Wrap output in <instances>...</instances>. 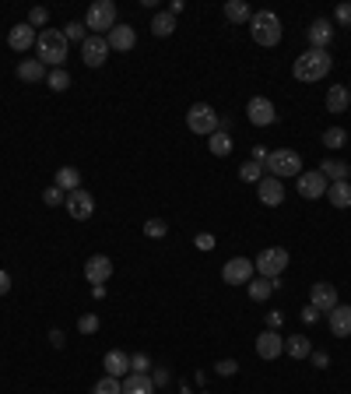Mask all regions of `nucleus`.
<instances>
[{
    "label": "nucleus",
    "mask_w": 351,
    "mask_h": 394,
    "mask_svg": "<svg viewBox=\"0 0 351 394\" xmlns=\"http://www.w3.org/2000/svg\"><path fill=\"white\" fill-rule=\"evenodd\" d=\"M299 197H306V201H316V197H323L327 194V180H323V173H320V169H302V173H299Z\"/></svg>",
    "instance_id": "9"
},
{
    "label": "nucleus",
    "mask_w": 351,
    "mask_h": 394,
    "mask_svg": "<svg viewBox=\"0 0 351 394\" xmlns=\"http://www.w3.org/2000/svg\"><path fill=\"white\" fill-rule=\"evenodd\" d=\"M46 81H49L53 92H67V88H71V74H67L64 67H53V71L46 74Z\"/></svg>",
    "instance_id": "34"
},
{
    "label": "nucleus",
    "mask_w": 351,
    "mask_h": 394,
    "mask_svg": "<svg viewBox=\"0 0 351 394\" xmlns=\"http://www.w3.org/2000/svg\"><path fill=\"white\" fill-rule=\"evenodd\" d=\"M246 117H250V124H253V127H271V124L277 120V109H274V102H271V99L253 95V99L246 102Z\"/></svg>",
    "instance_id": "8"
},
{
    "label": "nucleus",
    "mask_w": 351,
    "mask_h": 394,
    "mask_svg": "<svg viewBox=\"0 0 351 394\" xmlns=\"http://www.w3.org/2000/svg\"><path fill=\"white\" fill-rule=\"evenodd\" d=\"M194 243H197L200 250H214V236H211V233H200V236H197Z\"/></svg>",
    "instance_id": "46"
},
{
    "label": "nucleus",
    "mask_w": 351,
    "mask_h": 394,
    "mask_svg": "<svg viewBox=\"0 0 351 394\" xmlns=\"http://www.w3.org/2000/svg\"><path fill=\"white\" fill-rule=\"evenodd\" d=\"M327 320H330V334L334 338H348L351 334V306H334L330 313H327Z\"/></svg>",
    "instance_id": "21"
},
{
    "label": "nucleus",
    "mask_w": 351,
    "mask_h": 394,
    "mask_svg": "<svg viewBox=\"0 0 351 394\" xmlns=\"http://www.w3.org/2000/svg\"><path fill=\"white\" fill-rule=\"evenodd\" d=\"M35 28L28 25V22H22V25H15V28H8V46L15 49V53H25V49H32L35 46Z\"/></svg>",
    "instance_id": "15"
},
{
    "label": "nucleus",
    "mask_w": 351,
    "mask_h": 394,
    "mask_svg": "<svg viewBox=\"0 0 351 394\" xmlns=\"http://www.w3.org/2000/svg\"><path fill=\"white\" fill-rule=\"evenodd\" d=\"M64 204H67V215H71L74 222H85V218H92V215H95V197H92L85 187L71 190Z\"/></svg>",
    "instance_id": "10"
},
{
    "label": "nucleus",
    "mask_w": 351,
    "mask_h": 394,
    "mask_svg": "<svg viewBox=\"0 0 351 394\" xmlns=\"http://www.w3.org/2000/svg\"><path fill=\"white\" fill-rule=\"evenodd\" d=\"M105 42H109V49L127 53V49H134V46H137V32H134L130 25H116V28L105 35Z\"/></svg>",
    "instance_id": "19"
},
{
    "label": "nucleus",
    "mask_w": 351,
    "mask_h": 394,
    "mask_svg": "<svg viewBox=\"0 0 351 394\" xmlns=\"http://www.w3.org/2000/svg\"><path fill=\"white\" fill-rule=\"evenodd\" d=\"M323 145H327V148H344V145H348L344 127H330V131H323Z\"/></svg>",
    "instance_id": "36"
},
{
    "label": "nucleus",
    "mask_w": 351,
    "mask_h": 394,
    "mask_svg": "<svg viewBox=\"0 0 351 394\" xmlns=\"http://www.w3.org/2000/svg\"><path fill=\"white\" fill-rule=\"evenodd\" d=\"M309 49H327L330 46V39H334V25L327 22V18H316L313 25H309Z\"/></svg>",
    "instance_id": "20"
},
{
    "label": "nucleus",
    "mask_w": 351,
    "mask_h": 394,
    "mask_svg": "<svg viewBox=\"0 0 351 394\" xmlns=\"http://www.w3.org/2000/svg\"><path fill=\"white\" fill-rule=\"evenodd\" d=\"M92 394H123V380H116V377H102V380H95Z\"/></svg>",
    "instance_id": "35"
},
{
    "label": "nucleus",
    "mask_w": 351,
    "mask_h": 394,
    "mask_svg": "<svg viewBox=\"0 0 351 394\" xmlns=\"http://www.w3.org/2000/svg\"><path fill=\"white\" fill-rule=\"evenodd\" d=\"M348 106H351L348 85H330L327 88V113H348Z\"/></svg>",
    "instance_id": "23"
},
{
    "label": "nucleus",
    "mask_w": 351,
    "mask_h": 394,
    "mask_svg": "<svg viewBox=\"0 0 351 394\" xmlns=\"http://www.w3.org/2000/svg\"><path fill=\"white\" fill-rule=\"evenodd\" d=\"M42 201H46V204H49V208H60V204H64V201H67V194H64V190H60V187H49V190H46V194H42Z\"/></svg>",
    "instance_id": "40"
},
{
    "label": "nucleus",
    "mask_w": 351,
    "mask_h": 394,
    "mask_svg": "<svg viewBox=\"0 0 351 394\" xmlns=\"http://www.w3.org/2000/svg\"><path fill=\"white\" fill-rule=\"evenodd\" d=\"M327 197H330L334 208H351V183H330Z\"/></svg>",
    "instance_id": "32"
},
{
    "label": "nucleus",
    "mask_w": 351,
    "mask_h": 394,
    "mask_svg": "<svg viewBox=\"0 0 351 394\" xmlns=\"http://www.w3.org/2000/svg\"><path fill=\"white\" fill-rule=\"evenodd\" d=\"M281 320H284L281 313H267V324H271V331H277V327H281Z\"/></svg>",
    "instance_id": "50"
},
{
    "label": "nucleus",
    "mask_w": 351,
    "mask_h": 394,
    "mask_svg": "<svg viewBox=\"0 0 351 394\" xmlns=\"http://www.w3.org/2000/svg\"><path fill=\"white\" fill-rule=\"evenodd\" d=\"M284 268H288V250L284 247H267L253 261V271H260V278H281Z\"/></svg>",
    "instance_id": "7"
},
{
    "label": "nucleus",
    "mask_w": 351,
    "mask_h": 394,
    "mask_svg": "<svg viewBox=\"0 0 351 394\" xmlns=\"http://www.w3.org/2000/svg\"><path fill=\"white\" fill-rule=\"evenodd\" d=\"M267 155H271L267 148H260V145L253 148V162H260V165H264V162H267Z\"/></svg>",
    "instance_id": "48"
},
{
    "label": "nucleus",
    "mask_w": 351,
    "mask_h": 394,
    "mask_svg": "<svg viewBox=\"0 0 351 394\" xmlns=\"http://www.w3.org/2000/svg\"><path fill=\"white\" fill-rule=\"evenodd\" d=\"M316 313H320V310H316V306L309 303V306L302 310V320H306V324H313V320H316Z\"/></svg>",
    "instance_id": "49"
},
{
    "label": "nucleus",
    "mask_w": 351,
    "mask_h": 394,
    "mask_svg": "<svg viewBox=\"0 0 351 394\" xmlns=\"http://www.w3.org/2000/svg\"><path fill=\"white\" fill-rule=\"evenodd\" d=\"M225 18L232 22V25H250V18H253V11H250V4H246V0H228V4H225Z\"/></svg>",
    "instance_id": "28"
},
{
    "label": "nucleus",
    "mask_w": 351,
    "mask_h": 394,
    "mask_svg": "<svg viewBox=\"0 0 351 394\" xmlns=\"http://www.w3.org/2000/svg\"><path fill=\"white\" fill-rule=\"evenodd\" d=\"M313 363H316V366H320V370H323V366H327V363H330V356H327V352H316V356H313Z\"/></svg>",
    "instance_id": "52"
},
{
    "label": "nucleus",
    "mask_w": 351,
    "mask_h": 394,
    "mask_svg": "<svg viewBox=\"0 0 351 394\" xmlns=\"http://www.w3.org/2000/svg\"><path fill=\"white\" fill-rule=\"evenodd\" d=\"M35 46H39V60H42L46 67H64L67 49H71V42H67L64 32H56V28H42L39 39H35Z\"/></svg>",
    "instance_id": "2"
},
{
    "label": "nucleus",
    "mask_w": 351,
    "mask_h": 394,
    "mask_svg": "<svg viewBox=\"0 0 351 394\" xmlns=\"http://www.w3.org/2000/svg\"><path fill=\"white\" fill-rule=\"evenodd\" d=\"M264 169H271L274 180H288V177L299 180V173H302V158H299V151H291V148H274V151L267 155Z\"/></svg>",
    "instance_id": "3"
},
{
    "label": "nucleus",
    "mask_w": 351,
    "mask_h": 394,
    "mask_svg": "<svg viewBox=\"0 0 351 394\" xmlns=\"http://www.w3.org/2000/svg\"><path fill=\"white\" fill-rule=\"evenodd\" d=\"M78 331H81V334H95V331H99V317H95V313H85V317L78 320Z\"/></svg>",
    "instance_id": "41"
},
{
    "label": "nucleus",
    "mask_w": 351,
    "mask_h": 394,
    "mask_svg": "<svg viewBox=\"0 0 351 394\" xmlns=\"http://www.w3.org/2000/svg\"><path fill=\"white\" fill-rule=\"evenodd\" d=\"M221 278L228 281V286H250L253 281V261L250 257H232L221 268Z\"/></svg>",
    "instance_id": "11"
},
{
    "label": "nucleus",
    "mask_w": 351,
    "mask_h": 394,
    "mask_svg": "<svg viewBox=\"0 0 351 394\" xmlns=\"http://www.w3.org/2000/svg\"><path fill=\"white\" fill-rule=\"evenodd\" d=\"M187 127L194 131V134H200V138H211L218 127H221V117L207 106V102H194L190 109H187Z\"/></svg>",
    "instance_id": "5"
},
{
    "label": "nucleus",
    "mask_w": 351,
    "mask_h": 394,
    "mask_svg": "<svg viewBox=\"0 0 351 394\" xmlns=\"http://www.w3.org/2000/svg\"><path fill=\"white\" fill-rule=\"evenodd\" d=\"M232 145H236V141H232V134H228L225 127H218V131L207 138V148H211V155H218V158L232 155Z\"/></svg>",
    "instance_id": "27"
},
{
    "label": "nucleus",
    "mask_w": 351,
    "mask_h": 394,
    "mask_svg": "<svg viewBox=\"0 0 351 394\" xmlns=\"http://www.w3.org/2000/svg\"><path fill=\"white\" fill-rule=\"evenodd\" d=\"M334 18H337L344 28H351V4H341V8L334 11Z\"/></svg>",
    "instance_id": "44"
},
{
    "label": "nucleus",
    "mask_w": 351,
    "mask_h": 394,
    "mask_svg": "<svg viewBox=\"0 0 351 394\" xmlns=\"http://www.w3.org/2000/svg\"><path fill=\"white\" fill-rule=\"evenodd\" d=\"M281 352H284V338H281L277 331H271V327L260 331V338H257V356L271 363V359H277Z\"/></svg>",
    "instance_id": "13"
},
{
    "label": "nucleus",
    "mask_w": 351,
    "mask_h": 394,
    "mask_svg": "<svg viewBox=\"0 0 351 394\" xmlns=\"http://www.w3.org/2000/svg\"><path fill=\"white\" fill-rule=\"evenodd\" d=\"M85 28H92V35L112 32V28H116V4H112V0H95V4L88 8Z\"/></svg>",
    "instance_id": "6"
},
{
    "label": "nucleus",
    "mask_w": 351,
    "mask_h": 394,
    "mask_svg": "<svg viewBox=\"0 0 351 394\" xmlns=\"http://www.w3.org/2000/svg\"><path fill=\"white\" fill-rule=\"evenodd\" d=\"M172 32H176V18H172L169 11H162V15H155V18H151V35L169 39Z\"/></svg>",
    "instance_id": "31"
},
{
    "label": "nucleus",
    "mask_w": 351,
    "mask_h": 394,
    "mask_svg": "<svg viewBox=\"0 0 351 394\" xmlns=\"http://www.w3.org/2000/svg\"><path fill=\"white\" fill-rule=\"evenodd\" d=\"M123 394H155V380L148 373H127L123 377Z\"/></svg>",
    "instance_id": "24"
},
{
    "label": "nucleus",
    "mask_w": 351,
    "mask_h": 394,
    "mask_svg": "<svg viewBox=\"0 0 351 394\" xmlns=\"http://www.w3.org/2000/svg\"><path fill=\"white\" fill-rule=\"evenodd\" d=\"M148 370H151L148 356H130V373H148Z\"/></svg>",
    "instance_id": "43"
},
{
    "label": "nucleus",
    "mask_w": 351,
    "mask_h": 394,
    "mask_svg": "<svg viewBox=\"0 0 351 394\" xmlns=\"http://www.w3.org/2000/svg\"><path fill=\"white\" fill-rule=\"evenodd\" d=\"M46 22H49V11H46V8H32V11H28V25H32V28H39V25H46Z\"/></svg>",
    "instance_id": "42"
},
{
    "label": "nucleus",
    "mask_w": 351,
    "mask_h": 394,
    "mask_svg": "<svg viewBox=\"0 0 351 394\" xmlns=\"http://www.w3.org/2000/svg\"><path fill=\"white\" fill-rule=\"evenodd\" d=\"M165 233H169V225H165L162 218H148V222H144V236H151V240H162Z\"/></svg>",
    "instance_id": "37"
},
{
    "label": "nucleus",
    "mask_w": 351,
    "mask_h": 394,
    "mask_svg": "<svg viewBox=\"0 0 351 394\" xmlns=\"http://www.w3.org/2000/svg\"><path fill=\"white\" fill-rule=\"evenodd\" d=\"M274 289H277V278H253L250 286H246V293H250V299H253V303L271 299V296H274Z\"/></svg>",
    "instance_id": "25"
},
{
    "label": "nucleus",
    "mask_w": 351,
    "mask_h": 394,
    "mask_svg": "<svg viewBox=\"0 0 351 394\" xmlns=\"http://www.w3.org/2000/svg\"><path fill=\"white\" fill-rule=\"evenodd\" d=\"M53 187H60L64 194H71V190H78L81 187V173L74 165H64V169H56V183Z\"/></svg>",
    "instance_id": "29"
},
{
    "label": "nucleus",
    "mask_w": 351,
    "mask_h": 394,
    "mask_svg": "<svg viewBox=\"0 0 351 394\" xmlns=\"http://www.w3.org/2000/svg\"><path fill=\"white\" fill-rule=\"evenodd\" d=\"M109 274H112V261H109L105 254L88 257V264H85V278L92 281V286H102V281H109Z\"/></svg>",
    "instance_id": "16"
},
{
    "label": "nucleus",
    "mask_w": 351,
    "mask_h": 394,
    "mask_svg": "<svg viewBox=\"0 0 351 394\" xmlns=\"http://www.w3.org/2000/svg\"><path fill=\"white\" fill-rule=\"evenodd\" d=\"M250 35L257 46H277L281 42V18L274 11H257L250 18Z\"/></svg>",
    "instance_id": "4"
},
{
    "label": "nucleus",
    "mask_w": 351,
    "mask_h": 394,
    "mask_svg": "<svg viewBox=\"0 0 351 394\" xmlns=\"http://www.w3.org/2000/svg\"><path fill=\"white\" fill-rule=\"evenodd\" d=\"M334 60L327 49H306L302 56H296V64H291V74H296V81H323L330 74Z\"/></svg>",
    "instance_id": "1"
},
{
    "label": "nucleus",
    "mask_w": 351,
    "mask_h": 394,
    "mask_svg": "<svg viewBox=\"0 0 351 394\" xmlns=\"http://www.w3.org/2000/svg\"><path fill=\"white\" fill-rule=\"evenodd\" d=\"M105 56H109V42H105L102 35H88V39L81 42V60H85L88 67H102Z\"/></svg>",
    "instance_id": "12"
},
{
    "label": "nucleus",
    "mask_w": 351,
    "mask_h": 394,
    "mask_svg": "<svg viewBox=\"0 0 351 394\" xmlns=\"http://www.w3.org/2000/svg\"><path fill=\"white\" fill-rule=\"evenodd\" d=\"M320 173H323V180H327V183H348L351 165H348V162H341V158H327V162L320 165Z\"/></svg>",
    "instance_id": "22"
},
{
    "label": "nucleus",
    "mask_w": 351,
    "mask_h": 394,
    "mask_svg": "<svg viewBox=\"0 0 351 394\" xmlns=\"http://www.w3.org/2000/svg\"><path fill=\"white\" fill-rule=\"evenodd\" d=\"M239 180H243V183H260V180H264V165L253 162V158L243 162V165H239Z\"/></svg>",
    "instance_id": "33"
},
{
    "label": "nucleus",
    "mask_w": 351,
    "mask_h": 394,
    "mask_svg": "<svg viewBox=\"0 0 351 394\" xmlns=\"http://www.w3.org/2000/svg\"><path fill=\"white\" fill-rule=\"evenodd\" d=\"M214 373H218V377H236V373H239V363H236V359H218V363H214Z\"/></svg>",
    "instance_id": "39"
},
{
    "label": "nucleus",
    "mask_w": 351,
    "mask_h": 394,
    "mask_svg": "<svg viewBox=\"0 0 351 394\" xmlns=\"http://www.w3.org/2000/svg\"><path fill=\"white\" fill-rule=\"evenodd\" d=\"M49 345H53V349H64V331H60V327L49 331Z\"/></svg>",
    "instance_id": "45"
},
{
    "label": "nucleus",
    "mask_w": 351,
    "mask_h": 394,
    "mask_svg": "<svg viewBox=\"0 0 351 394\" xmlns=\"http://www.w3.org/2000/svg\"><path fill=\"white\" fill-rule=\"evenodd\" d=\"M102 366H105V377L123 380V377L130 373V356H127V352H120V349H112V352H105Z\"/></svg>",
    "instance_id": "17"
},
{
    "label": "nucleus",
    "mask_w": 351,
    "mask_h": 394,
    "mask_svg": "<svg viewBox=\"0 0 351 394\" xmlns=\"http://www.w3.org/2000/svg\"><path fill=\"white\" fill-rule=\"evenodd\" d=\"M8 293H11V274L0 268V296H8Z\"/></svg>",
    "instance_id": "47"
},
{
    "label": "nucleus",
    "mask_w": 351,
    "mask_h": 394,
    "mask_svg": "<svg viewBox=\"0 0 351 394\" xmlns=\"http://www.w3.org/2000/svg\"><path fill=\"white\" fill-rule=\"evenodd\" d=\"M64 35H67V42H85V39H88V28H85L81 22H71V25L64 28Z\"/></svg>",
    "instance_id": "38"
},
{
    "label": "nucleus",
    "mask_w": 351,
    "mask_h": 394,
    "mask_svg": "<svg viewBox=\"0 0 351 394\" xmlns=\"http://www.w3.org/2000/svg\"><path fill=\"white\" fill-rule=\"evenodd\" d=\"M257 197H260L264 208H277V204L284 201V183L274 180V177H264V180L257 183Z\"/></svg>",
    "instance_id": "14"
},
{
    "label": "nucleus",
    "mask_w": 351,
    "mask_h": 394,
    "mask_svg": "<svg viewBox=\"0 0 351 394\" xmlns=\"http://www.w3.org/2000/svg\"><path fill=\"white\" fill-rule=\"evenodd\" d=\"M284 349H288L291 359H309V356H313V345H309L306 334H288V338H284Z\"/></svg>",
    "instance_id": "26"
},
{
    "label": "nucleus",
    "mask_w": 351,
    "mask_h": 394,
    "mask_svg": "<svg viewBox=\"0 0 351 394\" xmlns=\"http://www.w3.org/2000/svg\"><path fill=\"white\" fill-rule=\"evenodd\" d=\"M309 303L316 306V310H334L337 306V289L330 286V281H316V286H313V293H309Z\"/></svg>",
    "instance_id": "18"
},
{
    "label": "nucleus",
    "mask_w": 351,
    "mask_h": 394,
    "mask_svg": "<svg viewBox=\"0 0 351 394\" xmlns=\"http://www.w3.org/2000/svg\"><path fill=\"white\" fill-rule=\"evenodd\" d=\"M18 78L28 81V85H35V81L46 78V64L39 60V56H35V60H22V64H18Z\"/></svg>",
    "instance_id": "30"
},
{
    "label": "nucleus",
    "mask_w": 351,
    "mask_h": 394,
    "mask_svg": "<svg viewBox=\"0 0 351 394\" xmlns=\"http://www.w3.org/2000/svg\"><path fill=\"white\" fill-rule=\"evenodd\" d=\"M348 92H351V85H348Z\"/></svg>",
    "instance_id": "53"
},
{
    "label": "nucleus",
    "mask_w": 351,
    "mask_h": 394,
    "mask_svg": "<svg viewBox=\"0 0 351 394\" xmlns=\"http://www.w3.org/2000/svg\"><path fill=\"white\" fill-rule=\"evenodd\" d=\"M151 380H155V387H162V384H169V373H165V370H155Z\"/></svg>",
    "instance_id": "51"
}]
</instances>
